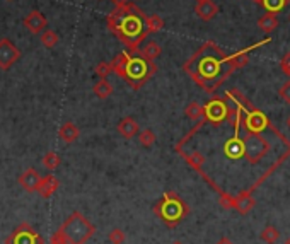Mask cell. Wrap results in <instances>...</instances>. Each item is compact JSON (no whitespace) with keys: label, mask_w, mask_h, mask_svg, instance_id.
<instances>
[{"label":"cell","mask_w":290,"mask_h":244,"mask_svg":"<svg viewBox=\"0 0 290 244\" xmlns=\"http://www.w3.org/2000/svg\"><path fill=\"white\" fill-rule=\"evenodd\" d=\"M138 142H140L142 147H152V143L155 142V133L150 128L142 130V132L138 133Z\"/></svg>","instance_id":"83f0119b"},{"label":"cell","mask_w":290,"mask_h":244,"mask_svg":"<svg viewBox=\"0 0 290 244\" xmlns=\"http://www.w3.org/2000/svg\"><path fill=\"white\" fill-rule=\"evenodd\" d=\"M41 178H43V176H39V173L36 169L29 168L19 176V184L26 189V191L33 193V191H38V186H39V183H41Z\"/></svg>","instance_id":"8fae6325"},{"label":"cell","mask_w":290,"mask_h":244,"mask_svg":"<svg viewBox=\"0 0 290 244\" xmlns=\"http://www.w3.org/2000/svg\"><path fill=\"white\" fill-rule=\"evenodd\" d=\"M157 72V65L154 62L147 60L145 57H142L140 53H130L127 63V72H125V79L130 84L132 89H140L142 85H145L147 80Z\"/></svg>","instance_id":"3957f363"},{"label":"cell","mask_w":290,"mask_h":244,"mask_svg":"<svg viewBox=\"0 0 290 244\" xmlns=\"http://www.w3.org/2000/svg\"><path fill=\"white\" fill-rule=\"evenodd\" d=\"M92 92H94L99 99H106L113 94V85H111V82H108V79H101L99 82L94 84Z\"/></svg>","instance_id":"ffe728a7"},{"label":"cell","mask_w":290,"mask_h":244,"mask_svg":"<svg viewBox=\"0 0 290 244\" xmlns=\"http://www.w3.org/2000/svg\"><path fill=\"white\" fill-rule=\"evenodd\" d=\"M46 17H44L39 11H33L29 12L28 16L24 17V26L28 28L31 34H41L44 29H46Z\"/></svg>","instance_id":"30bf717a"},{"label":"cell","mask_w":290,"mask_h":244,"mask_svg":"<svg viewBox=\"0 0 290 244\" xmlns=\"http://www.w3.org/2000/svg\"><path fill=\"white\" fill-rule=\"evenodd\" d=\"M60 230L70 241V244H86L89 239L92 237V234L96 232V227L89 222L80 212H74V214L60 225Z\"/></svg>","instance_id":"277c9868"},{"label":"cell","mask_w":290,"mask_h":244,"mask_svg":"<svg viewBox=\"0 0 290 244\" xmlns=\"http://www.w3.org/2000/svg\"><path fill=\"white\" fill-rule=\"evenodd\" d=\"M39 36H41V44H43L44 48H48V50L55 48L56 44H58V41H60L58 34L53 29H44Z\"/></svg>","instance_id":"7402d4cb"},{"label":"cell","mask_w":290,"mask_h":244,"mask_svg":"<svg viewBox=\"0 0 290 244\" xmlns=\"http://www.w3.org/2000/svg\"><path fill=\"white\" fill-rule=\"evenodd\" d=\"M280 69L287 77H290V52H287L283 55V58L280 60Z\"/></svg>","instance_id":"d6a6232c"},{"label":"cell","mask_w":290,"mask_h":244,"mask_svg":"<svg viewBox=\"0 0 290 244\" xmlns=\"http://www.w3.org/2000/svg\"><path fill=\"white\" fill-rule=\"evenodd\" d=\"M60 162H62L60 161V156H58L56 152H46L43 156V162H41V164H43L44 169L51 173V171H55L58 166H60Z\"/></svg>","instance_id":"603a6c76"},{"label":"cell","mask_w":290,"mask_h":244,"mask_svg":"<svg viewBox=\"0 0 290 244\" xmlns=\"http://www.w3.org/2000/svg\"><path fill=\"white\" fill-rule=\"evenodd\" d=\"M21 58L19 48L11 39H0V70H9Z\"/></svg>","instance_id":"9c48e42d"},{"label":"cell","mask_w":290,"mask_h":244,"mask_svg":"<svg viewBox=\"0 0 290 244\" xmlns=\"http://www.w3.org/2000/svg\"><path fill=\"white\" fill-rule=\"evenodd\" d=\"M288 22H290V14H288Z\"/></svg>","instance_id":"b9f144b4"},{"label":"cell","mask_w":290,"mask_h":244,"mask_svg":"<svg viewBox=\"0 0 290 244\" xmlns=\"http://www.w3.org/2000/svg\"><path fill=\"white\" fill-rule=\"evenodd\" d=\"M7 244H43V237L31 225L22 224L7 237Z\"/></svg>","instance_id":"ba28073f"},{"label":"cell","mask_w":290,"mask_h":244,"mask_svg":"<svg viewBox=\"0 0 290 244\" xmlns=\"http://www.w3.org/2000/svg\"><path fill=\"white\" fill-rule=\"evenodd\" d=\"M287 126H288V128H290V116H288V118H287Z\"/></svg>","instance_id":"f35d334b"},{"label":"cell","mask_w":290,"mask_h":244,"mask_svg":"<svg viewBox=\"0 0 290 244\" xmlns=\"http://www.w3.org/2000/svg\"><path fill=\"white\" fill-rule=\"evenodd\" d=\"M283 244H290V236H288V237H285V241H283Z\"/></svg>","instance_id":"8d00e7d4"},{"label":"cell","mask_w":290,"mask_h":244,"mask_svg":"<svg viewBox=\"0 0 290 244\" xmlns=\"http://www.w3.org/2000/svg\"><path fill=\"white\" fill-rule=\"evenodd\" d=\"M236 53L227 55L224 50L217 46L213 41H207L196 50L193 57L186 60L183 69L200 87L213 94L229 79L232 72L238 70L234 63Z\"/></svg>","instance_id":"6da1fadb"},{"label":"cell","mask_w":290,"mask_h":244,"mask_svg":"<svg viewBox=\"0 0 290 244\" xmlns=\"http://www.w3.org/2000/svg\"><path fill=\"white\" fill-rule=\"evenodd\" d=\"M50 244H70V241H69V239H67V237L64 236V232H62V230L58 229L56 232L51 236V239H50Z\"/></svg>","instance_id":"1f68e13d"},{"label":"cell","mask_w":290,"mask_h":244,"mask_svg":"<svg viewBox=\"0 0 290 244\" xmlns=\"http://www.w3.org/2000/svg\"><path fill=\"white\" fill-rule=\"evenodd\" d=\"M116 130H118V133L122 135L123 138H133L135 135H138V123L132 116H125V118L120 120Z\"/></svg>","instance_id":"5bb4252c"},{"label":"cell","mask_w":290,"mask_h":244,"mask_svg":"<svg viewBox=\"0 0 290 244\" xmlns=\"http://www.w3.org/2000/svg\"><path fill=\"white\" fill-rule=\"evenodd\" d=\"M253 207H254V198L251 197V189H249V191H243L241 195L236 197L234 209L241 212V214H248Z\"/></svg>","instance_id":"2e32d148"},{"label":"cell","mask_w":290,"mask_h":244,"mask_svg":"<svg viewBox=\"0 0 290 244\" xmlns=\"http://www.w3.org/2000/svg\"><path fill=\"white\" fill-rule=\"evenodd\" d=\"M154 212L167 225H174L180 222V220H183V217L188 215V205L181 198H178L174 191H166L164 193L162 203H159L154 209Z\"/></svg>","instance_id":"5b68a950"},{"label":"cell","mask_w":290,"mask_h":244,"mask_svg":"<svg viewBox=\"0 0 290 244\" xmlns=\"http://www.w3.org/2000/svg\"><path fill=\"white\" fill-rule=\"evenodd\" d=\"M260 239L265 241L266 244H275L280 239V230L276 229L275 225H266L260 232Z\"/></svg>","instance_id":"44dd1931"},{"label":"cell","mask_w":290,"mask_h":244,"mask_svg":"<svg viewBox=\"0 0 290 244\" xmlns=\"http://www.w3.org/2000/svg\"><path fill=\"white\" fill-rule=\"evenodd\" d=\"M79 128L75 126L72 121H67V123H64L60 126V130H58V137H60V140H64L65 143H74L75 140L79 138Z\"/></svg>","instance_id":"9a60e30c"},{"label":"cell","mask_w":290,"mask_h":244,"mask_svg":"<svg viewBox=\"0 0 290 244\" xmlns=\"http://www.w3.org/2000/svg\"><path fill=\"white\" fill-rule=\"evenodd\" d=\"M147 26H149L150 34H154V33H159V31L164 28V21H162V17L155 16V14L147 16Z\"/></svg>","instance_id":"4316f807"},{"label":"cell","mask_w":290,"mask_h":244,"mask_svg":"<svg viewBox=\"0 0 290 244\" xmlns=\"http://www.w3.org/2000/svg\"><path fill=\"white\" fill-rule=\"evenodd\" d=\"M138 53H140L142 57H145L147 60L155 62L160 57V53H162V48H160L155 41H149L144 48L138 50Z\"/></svg>","instance_id":"d6986e66"},{"label":"cell","mask_w":290,"mask_h":244,"mask_svg":"<svg viewBox=\"0 0 290 244\" xmlns=\"http://www.w3.org/2000/svg\"><path fill=\"white\" fill-rule=\"evenodd\" d=\"M218 203H220L224 209H234L236 198H232L230 195H227L224 191H218Z\"/></svg>","instance_id":"4dcf8cb0"},{"label":"cell","mask_w":290,"mask_h":244,"mask_svg":"<svg viewBox=\"0 0 290 244\" xmlns=\"http://www.w3.org/2000/svg\"><path fill=\"white\" fill-rule=\"evenodd\" d=\"M125 239H127V236H125V232L122 229H111L109 230V234H108V241L111 244H123L125 242Z\"/></svg>","instance_id":"f1b7e54d"},{"label":"cell","mask_w":290,"mask_h":244,"mask_svg":"<svg viewBox=\"0 0 290 244\" xmlns=\"http://www.w3.org/2000/svg\"><path fill=\"white\" fill-rule=\"evenodd\" d=\"M172 244H183V242H180V241H176V242H172Z\"/></svg>","instance_id":"ab89813d"},{"label":"cell","mask_w":290,"mask_h":244,"mask_svg":"<svg viewBox=\"0 0 290 244\" xmlns=\"http://www.w3.org/2000/svg\"><path fill=\"white\" fill-rule=\"evenodd\" d=\"M227 97H212L203 106V118L212 125H220L227 121L230 113V106L227 105Z\"/></svg>","instance_id":"52a82bcc"},{"label":"cell","mask_w":290,"mask_h":244,"mask_svg":"<svg viewBox=\"0 0 290 244\" xmlns=\"http://www.w3.org/2000/svg\"><path fill=\"white\" fill-rule=\"evenodd\" d=\"M106 22H108V29L128 48L130 53H137L142 41L150 34L147 26V14L132 2L116 6L106 17Z\"/></svg>","instance_id":"7a4b0ae2"},{"label":"cell","mask_w":290,"mask_h":244,"mask_svg":"<svg viewBox=\"0 0 290 244\" xmlns=\"http://www.w3.org/2000/svg\"><path fill=\"white\" fill-rule=\"evenodd\" d=\"M278 96L283 99L287 105H290V80L288 82H285L282 87H280V91H278Z\"/></svg>","instance_id":"836d02e7"},{"label":"cell","mask_w":290,"mask_h":244,"mask_svg":"<svg viewBox=\"0 0 290 244\" xmlns=\"http://www.w3.org/2000/svg\"><path fill=\"white\" fill-rule=\"evenodd\" d=\"M185 113H186V116H188L190 120L200 121V120H202V116H203V106H200L198 103L193 101L185 108Z\"/></svg>","instance_id":"484cf974"},{"label":"cell","mask_w":290,"mask_h":244,"mask_svg":"<svg viewBox=\"0 0 290 244\" xmlns=\"http://www.w3.org/2000/svg\"><path fill=\"white\" fill-rule=\"evenodd\" d=\"M185 159L188 161V164L191 166V168L202 173V166L205 164V156H203V154H200L198 151H193L191 154H185Z\"/></svg>","instance_id":"cb8c5ba5"},{"label":"cell","mask_w":290,"mask_h":244,"mask_svg":"<svg viewBox=\"0 0 290 244\" xmlns=\"http://www.w3.org/2000/svg\"><path fill=\"white\" fill-rule=\"evenodd\" d=\"M244 128V145H246V159L249 164H260V162L265 159L266 156L271 151V142L266 138L265 132L263 133H254L249 132L246 126L243 125Z\"/></svg>","instance_id":"8992f818"},{"label":"cell","mask_w":290,"mask_h":244,"mask_svg":"<svg viewBox=\"0 0 290 244\" xmlns=\"http://www.w3.org/2000/svg\"><path fill=\"white\" fill-rule=\"evenodd\" d=\"M260 4L266 9V12H273V14H276V12L283 11V9L287 7L288 0H261Z\"/></svg>","instance_id":"d4e9b609"},{"label":"cell","mask_w":290,"mask_h":244,"mask_svg":"<svg viewBox=\"0 0 290 244\" xmlns=\"http://www.w3.org/2000/svg\"><path fill=\"white\" fill-rule=\"evenodd\" d=\"M195 14L198 16L202 21L208 22L218 14V6L215 2H212V0H207V2H202V4H196Z\"/></svg>","instance_id":"7c38bea8"},{"label":"cell","mask_w":290,"mask_h":244,"mask_svg":"<svg viewBox=\"0 0 290 244\" xmlns=\"http://www.w3.org/2000/svg\"><path fill=\"white\" fill-rule=\"evenodd\" d=\"M111 2H113L116 7V6H125V4H128L130 0H111Z\"/></svg>","instance_id":"d590c367"},{"label":"cell","mask_w":290,"mask_h":244,"mask_svg":"<svg viewBox=\"0 0 290 244\" xmlns=\"http://www.w3.org/2000/svg\"><path fill=\"white\" fill-rule=\"evenodd\" d=\"M58 186H60V183H58V179L55 176L46 174L41 178V183H39V186H38V195L43 198H50L51 195H55Z\"/></svg>","instance_id":"4fadbf2b"},{"label":"cell","mask_w":290,"mask_h":244,"mask_svg":"<svg viewBox=\"0 0 290 244\" xmlns=\"http://www.w3.org/2000/svg\"><path fill=\"white\" fill-rule=\"evenodd\" d=\"M96 74L101 77V79H106L111 72H113V67H111V62H99L96 65Z\"/></svg>","instance_id":"f546056e"},{"label":"cell","mask_w":290,"mask_h":244,"mask_svg":"<svg viewBox=\"0 0 290 244\" xmlns=\"http://www.w3.org/2000/svg\"><path fill=\"white\" fill-rule=\"evenodd\" d=\"M254 2H256V4H260V2H261V0H254Z\"/></svg>","instance_id":"60d3db41"},{"label":"cell","mask_w":290,"mask_h":244,"mask_svg":"<svg viewBox=\"0 0 290 244\" xmlns=\"http://www.w3.org/2000/svg\"><path fill=\"white\" fill-rule=\"evenodd\" d=\"M258 28H260L263 33H271V31H275L278 28V19H276V16L273 12H266L265 16L260 17V21H258Z\"/></svg>","instance_id":"ac0fdd59"},{"label":"cell","mask_w":290,"mask_h":244,"mask_svg":"<svg viewBox=\"0 0 290 244\" xmlns=\"http://www.w3.org/2000/svg\"><path fill=\"white\" fill-rule=\"evenodd\" d=\"M9 2H11V0H9Z\"/></svg>","instance_id":"7bdbcfd3"},{"label":"cell","mask_w":290,"mask_h":244,"mask_svg":"<svg viewBox=\"0 0 290 244\" xmlns=\"http://www.w3.org/2000/svg\"><path fill=\"white\" fill-rule=\"evenodd\" d=\"M275 244H276V242H275Z\"/></svg>","instance_id":"ee69618b"},{"label":"cell","mask_w":290,"mask_h":244,"mask_svg":"<svg viewBox=\"0 0 290 244\" xmlns=\"http://www.w3.org/2000/svg\"><path fill=\"white\" fill-rule=\"evenodd\" d=\"M196 4H202V2H207V0H195Z\"/></svg>","instance_id":"74e56055"},{"label":"cell","mask_w":290,"mask_h":244,"mask_svg":"<svg viewBox=\"0 0 290 244\" xmlns=\"http://www.w3.org/2000/svg\"><path fill=\"white\" fill-rule=\"evenodd\" d=\"M217 244H234V242H232L229 237H220V239L217 241Z\"/></svg>","instance_id":"e575fe53"},{"label":"cell","mask_w":290,"mask_h":244,"mask_svg":"<svg viewBox=\"0 0 290 244\" xmlns=\"http://www.w3.org/2000/svg\"><path fill=\"white\" fill-rule=\"evenodd\" d=\"M128 58H130V52H123V53H118V55H116L113 60H111L113 72H114L116 75L123 77V79H125V72H127Z\"/></svg>","instance_id":"e0dca14e"}]
</instances>
